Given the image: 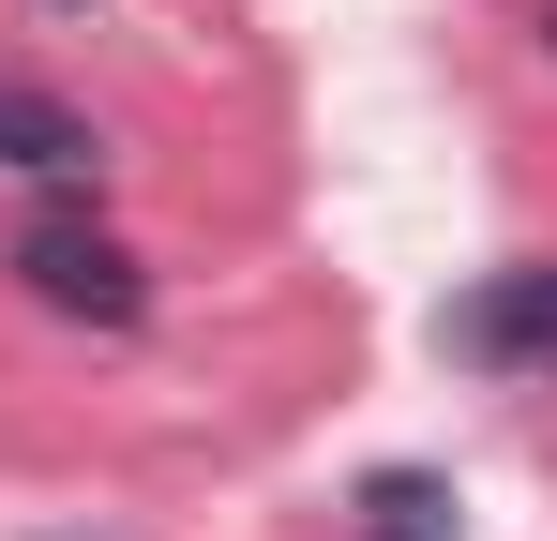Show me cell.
<instances>
[{
	"mask_svg": "<svg viewBox=\"0 0 557 541\" xmlns=\"http://www.w3.org/2000/svg\"><path fill=\"white\" fill-rule=\"evenodd\" d=\"M543 46H557V30H543Z\"/></svg>",
	"mask_w": 557,
	"mask_h": 541,
	"instance_id": "cell-5",
	"label": "cell"
},
{
	"mask_svg": "<svg viewBox=\"0 0 557 541\" xmlns=\"http://www.w3.org/2000/svg\"><path fill=\"white\" fill-rule=\"evenodd\" d=\"M437 347L482 361V376H557V270H497L437 316Z\"/></svg>",
	"mask_w": 557,
	"mask_h": 541,
	"instance_id": "cell-2",
	"label": "cell"
},
{
	"mask_svg": "<svg viewBox=\"0 0 557 541\" xmlns=\"http://www.w3.org/2000/svg\"><path fill=\"white\" fill-rule=\"evenodd\" d=\"M362 541H453V481L376 466V481H362Z\"/></svg>",
	"mask_w": 557,
	"mask_h": 541,
	"instance_id": "cell-4",
	"label": "cell"
},
{
	"mask_svg": "<svg viewBox=\"0 0 557 541\" xmlns=\"http://www.w3.org/2000/svg\"><path fill=\"white\" fill-rule=\"evenodd\" d=\"M15 286H30L46 316H91V331H136V316H151L136 241L91 226V211H30V226H15Z\"/></svg>",
	"mask_w": 557,
	"mask_h": 541,
	"instance_id": "cell-1",
	"label": "cell"
},
{
	"mask_svg": "<svg viewBox=\"0 0 557 541\" xmlns=\"http://www.w3.org/2000/svg\"><path fill=\"white\" fill-rule=\"evenodd\" d=\"M91 151H106V136L46 76H0V166H15V180H91Z\"/></svg>",
	"mask_w": 557,
	"mask_h": 541,
	"instance_id": "cell-3",
	"label": "cell"
}]
</instances>
